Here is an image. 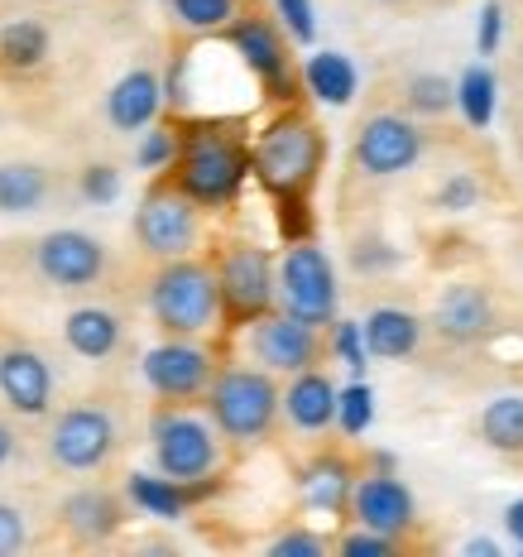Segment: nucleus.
Listing matches in <instances>:
<instances>
[{"instance_id": "37", "label": "nucleus", "mask_w": 523, "mask_h": 557, "mask_svg": "<svg viewBox=\"0 0 523 557\" xmlns=\"http://www.w3.org/2000/svg\"><path fill=\"white\" fill-rule=\"evenodd\" d=\"M336 548H341L346 557H389L394 553V539H389V533H375V529L360 524L356 533H346Z\"/></svg>"}, {"instance_id": "13", "label": "nucleus", "mask_w": 523, "mask_h": 557, "mask_svg": "<svg viewBox=\"0 0 523 557\" xmlns=\"http://www.w3.org/2000/svg\"><path fill=\"white\" fill-rule=\"evenodd\" d=\"M250 327V356H254V366L260 370H270V375H298V370H308V366H317V356H322V342H317V332L322 327H308V322H298V318H288L284 308H270V312H260L254 322H246Z\"/></svg>"}, {"instance_id": "20", "label": "nucleus", "mask_w": 523, "mask_h": 557, "mask_svg": "<svg viewBox=\"0 0 523 557\" xmlns=\"http://www.w3.org/2000/svg\"><path fill=\"white\" fill-rule=\"evenodd\" d=\"M63 342H67V351L83 356V361H111L125 342V322L101 304H83L63 318Z\"/></svg>"}, {"instance_id": "8", "label": "nucleus", "mask_w": 523, "mask_h": 557, "mask_svg": "<svg viewBox=\"0 0 523 557\" xmlns=\"http://www.w3.org/2000/svg\"><path fill=\"white\" fill-rule=\"evenodd\" d=\"M29 270L39 274V284L58 288V294H87V288H97L107 278L111 250L91 231L58 226V231H43L29 246Z\"/></svg>"}, {"instance_id": "38", "label": "nucleus", "mask_w": 523, "mask_h": 557, "mask_svg": "<svg viewBox=\"0 0 523 557\" xmlns=\"http://www.w3.org/2000/svg\"><path fill=\"white\" fill-rule=\"evenodd\" d=\"M115 193H121V173H115L111 164L83 169V197H87V202H111Z\"/></svg>"}, {"instance_id": "3", "label": "nucleus", "mask_w": 523, "mask_h": 557, "mask_svg": "<svg viewBox=\"0 0 523 557\" xmlns=\"http://www.w3.org/2000/svg\"><path fill=\"white\" fill-rule=\"evenodd\" d=\"M149 447H154V467L159 475L178 481L192 500H202L216 485L221 471V433L212 418L188 413L183 404H164L149 423Z\"/></svg>"}, {"instance_id": "27", "label": "nucleus", "mask_w": 523, "mask_h": 557, "mask_svg": "<svg viewBox=\"0 0 523 557\" xmlns=\"http://www.w3.org/2000/svg\"><path fill=\"white\" fill-rule=\"evenodd\" d=\"M125 491H130V500L145 509V515H154V519H178L183 509L192 505V495L183 491L178 481H169V475H145V471H135Z\"/></svg>"}, {"instance_id": "28", "label": "nucleus", "mask_w": 523, "mask_h": 557, "mask_svg": "<svg viewBox=\"0 0 523 557\" xmlns=\"http://www.w3.org/2000/svg\"><path fill=\"white\" fill-rule=\"evenodd\" d=\"M481 437L495 451H523V394H499L485 404Z\"/></svg>"}, {"instance_id": "43", "label": "nucleus", "mask_w": 523, "mask_h": 557, "mask_svg": "<svg viewBox=\"0 0 523 557\" xmlns=\"http://www.w3.org/2000/svg\"><path fill=\"white\" fill-rule=\"evenodd\" d=\"M10 457H15V428H10L5 418H0V467H5Z\"/></svg>"}, {"instance_id": "5", "label": "nucleus", "mask_w": 523, "mask_h": 557, "mask_svg": "<svg viewBox=\"0 0 523 557\" xmlns=\"http://www.w3.org/2000/svg\"><path fill=\"white\" fill-rule=\"evenodd\" d=\"M207 418L216 423L221 443H264L278 423V385L260 366H226L207 385Z\"/></svg>"}, {"instance_id": "17", "label": "nucleus", "mask_w": 523, "mask_h": 557, "mask_svg": "<svg viewBox=\"0 0 523 557\" xmlns=\"http://www.w3.org/2000/svg\"><path fill=\"white\" fill-rule=\"evenodd\" d=\"M278 418H288L298 433H327L336 423V385L317 366L288 375V389H278Z\"/></svg>"}, {"instance_id": "26", "label": "nucleus", "mask_w": 523, "mask_h": 557, "mask_svg": "<svg viewBox=\"0 0 523 557\" xmlns=\"http://www.w3.org/2000/svg\"><path fill=\"white\" fill-rule=\"evenodd\" d=\"M49 58V29L39 20H10L0 29V63L15 67V73H29Z\"/></svg>"}, {"instance_id": "34", "label": "nucleus", "mask_w": 523, "mask_h": 557, "mask_svg": "<svg viewBox=\"0 0 523 557\" xmlns=\"http://www.w3.org/2000/svg\"><path fill=\"white\" fill-rule=\"evenodd\" d=\"M29 543V515L20 505L0 500V557H15Z\"/></svg>"}, {"instance_id": "15", "label": "nucleus", "mask_w": 523, "mask_h": 557, "mask_svg": "<svg viewBox=\"0 0 523 557\" xmlns=\"http://www.w3.org/2000/svg\"><path fill=\"white\" fill-rule=\"evenodd\" d=\"M0 399L20 418H43L53 409V366L25 342L0 346Z\"/></svg>"}, {"instance_id": "40", "label": "nucleus", "mask_w": 523, "mask_h": 557, "mask_svg": "<svg viewBox=\"0 0 523 557\" xmlns=\"http://www.w3.org/2000/svg\"><path fill=\"white\" fill-rule=\"evenodd\" d=\"M475 197H481V188H475V183L466 178V173H457V178H451L447 188L437 193V202H441V212H466V207L475 202Z\"/></svg>"}, {"instance_id": "22", "label": "nucleus", "mask_w": 523, "mask_h": 557, "mask_svg": "<svg viewBox=\"0 0 523 557\" xmlns=\"http://www.w3.org/2000/svg\"><path fill=\"white\" fill-rule=\"evenodd\" d=\"M433 322H437V332L447 336V342H481V336L495 327V308H490V298H485L481 288L457 284V288L441 294Z\"/></svg>"}, {"instance_id": "19", "label": "nucleus", "mask_w": 523, "mask_h": 557, "mask_svg": "<svg viewBox=\"0 0 523 557\" xmlns=\"http://www.w3.org/2000/svg\"><path fill=\"white\" fill-rule=\"evenodd\" d=\"M159 111H164V83H159L154 67H130V73L107 91V121L121 135L149 131Z\"/></svg>"}, {"instance_id": "42", "label": "nucleus", "mask_w": 523, "mask_h": 557, "mask_svg": "<svg viewBox=\"0 0 523 557\" xmlns=\"http://www.w3.org/2000/svg\"><path fill=\"white\" fill-rule=\"evenodd\" d=\"M505 524H509V533H514L519 548H523V500H514V505L505 509Z\"/></svg>"}, {"instance_id": "10", "label": "nucleus", "mask_w": 523, "mask_h": 557, "mask_svg": "<svg viewBox=\"0 0 523 557\" xmlns=\"http://www.w3.org/2000/svg\"><path fill=\"white\" fill-rule=\"evenodd\" d=\"M226 44L236 49V58L250 67V77L260 83V91L270 101H294L298 91V67L294 58H288V39L284 29L274 25L270 15H260V10H250V15H240L226 25Z\"/></svg>"}, {"instance_id": "33", "label": "nucleus", "mask_w": 523, "mask_h": 557, "mask_svg": "<svg viewBox=\"0 0 523 557\" xmlns=\"http://www.w3.org/2000/svg\"><path fill=\"white\" fill-rule=\"evenodd\" d=\"M270 557H327V539L312 529H288L270 543Z\"/></svg>"}, {"instance_id": "29", "label": "nucleus", "mask_w": 523, "mask_h": 557, "mask_svg": "<svg viewBox=\"0 0 523 557\" xmlns=\"http://www.w3.org/2000/svg\"><path fill=\"white\" fill-rule=\"evenodd\" d=\"M457 107L461 115L475 125V131H485V125L495 121V73L490 67H466L461 73V83H457Z\"/></svg>"}, {"instance_id": "6", "label": "nucleus", "mask_w": 523, "mask_h": 557, "mask_svg": "<svg viewBox=\"0 0 523 557\" xmlns=\"http://www.w3.org/2000/svg\"><path fill=\"white\" fill-rule=\"evenodd\" d=\"M43 451L63 475H97L121 451V418L111 404H73L49 423Z\"/></svg>"}, {"instance_id": "11", "label": "nucleus", "mask_w": 523, "mask_h": 557, "mask_svg": "<svg viewBox=\"0 0 523 557\" xmlns=\"http://www.w3.org/2000/svg\"><path fill=\"white\" fill-rule=\"evenodd\" d=\"M202 222H197V202L178 183H154L139 197L135 212V240L149 260H178V255L197 250Z\"/></svg>"}, {"instance_id": "31", "label": "nucleus", "mask_w": 523, "mask_h": 557, "mask_svg": "<svg viewBox=\"0 0 523 557\" xmlns=\"http://www.w3.org/2000/svg\"><path fill=\"white\" fill-rule=\"evenodd\" d=\"M403 101H409V111H418V115H447L457 107V87L441 73H418V77H409V87H403Z\"/></svg>"}, {"instance_id": "2", "label": "nucleus", "mask_w": 523, "mask_h": 557, "mask_svg": "<svg viewBox=\"0 0 523 557\" xmlns=\"http://www.w3.org/2000/svg\"><path fill=\"white\" fill-rule=\"evenodd\" d=\"M173 183L197 207H231L250 178V145L236 121H192L178 131L173 154Z\"/></svg>"}, {"instance_id": "44", "label": "nucleus", "mask_w": 523, "mask_h": 557, "mask_svg": "<svg viewBox=\"0 0 523 557\" xmlns=\"http://www.w3.org/2000/svg\"><path fill=\"white\" fill-rule=\"evenodd\" d=\"M466 553H475V557H495L499 548H495L490 539H471V543H466Z\"/></svg>"}, {"instance_id": "24", "label": "nucleus", "mask_w": 523, "mask_h": 557, "mask_svg": "<svg viewBox=\"0 0 523 557\" xmlns=\"http://www.w3.org/2000/svg\"><path fill=\"white\" fill-rule=\"evenodd\" d=\"M351 485H356V475L341 457H317L303 471V481H298V495H303V505L317 509V515H341V509L351 505Z\"/></svg>"}, {"instance_id": "4", "label": "nucleus", "mask_w": 523, "mask_h": 557, "mask_svg": "<svg viewBox=\"0 0 523 557\" xmlns=\"http://www.w3.org/2000/svg\"><path fill=\"white\" fill-rule=\"evenodd\" d=\"M149 312L164 336H207L221 322L216 270L192 255L159 260V274L149 278Z\"/></svg>"}, {"instance_id": "39", "label": "nucleus", "mask_w": 523, "mask_h": 557, "mask_svg": "<svg viewBox=\"0 0 523 557\" xmlns=\"http://www.w3.org/2000/svg\"><path fill=\"white\" fill-rule=\"evenodd\" d=\"M336 351H341V361L356 370H365V342H360V327L356 322H336Z\"/></svg>"}, {"instance_id": "25", "label": "nucleus", "mask_w": 523, "mask_h": 557, "mask_svg": "<svg viewBox=\"0 0 523 557\" xmlns=\"http://www.w3.org/2000/svg\"><path fill=\"white\" fill-rule=\"evenodd\" d=\"M303 83L317 101H327V107H351L356 97V67L346 53H312L308 67H303Z\"/></svg>"}, {"instance_id": "9", "label": "nucleus", "mask_w": 523, "mask_h": 557, "mask_svg": "<svg viewBox=\"0 0 523 557\" xmlns=\"http://www.w3.org/2000/svg\"><path fill=\"white\" fill-rule=\"evenodd\" d=\"M212 270L221 288V318L246 327L274 308V255L260 240H226Z\"/></svg>"}, {"instance_id": "18", "label": "nucleus", "mask_w": 523, "mask_h": 557, "mask_svg": "<svg viewBox=\"0 0 523 557\" xmlns=\"http://www.w3.org/2000/svg\"><path fill=\"white\" fill-rule=\"evenodd\" d=\"M58 519H63L67 539L83 543V548H97V543H107L121 533L125 524V509L115 500L111 491H101V485H83V491H73L58 509Z\"/></svg>"}, {"instance_id": "32", "label": "nucleus", "mask_w": 523, "mask_h": 557, "mask_svg": "<svg viewBox=\"0 0 523 557\" xmlns=\"http://www.w3.org/2000/svg\"><path fill=\"white\" fill-rule=\"evenodd\" d=\"M375 394H370V385H351V389H336V423L346 428L351 437H360L370 428V418H375Z\"/></svg>"}, {"instance_id": "36", "label": "nucleus", "mask_w": 523, "mask_h": 557, "mask_svg": "<svg viewBox=\"0 0 523 557\" xmlns=\"http://www.w3.org/2000/svg\"><path fill=\"white\" fill-rule=\"evenodd\" d=\"M173 154H178V131H149L135 159H139V169H169Z\"/></svg>"}, {"instance_id": "21", "label": "nucleus", "mask_w": 523, "mask_h": 557, "mask_svg": "<svg viewBox=\"0 0 523 557\" xmlns=\"http://www.w3.org/2000/svg\"><path fill=\"white\" fill-rule=\"evenodd\" d=\"M53 202V173L34 159H0V216H34Z\"/></svg>"}, {"instance_id": "35", "label": "nucleus", "mask_w": 523, "mask_h": 557, "mask_svg": "<svg viewBox=\"0 0 523 557\" xmlns=\"http://www.w3.org/2000/svg\"><path fill=\"white\" fill-rule=\"evenodd\" d=\"M278 20H284V29L294 34L298 44H312L317 39V15H312V0H274Z\"/></svg>"}, {"instance_id": "23", "label": "nucleus", "mask_w": 523, "mask_h": 557, "mask_svg": "<svg viewBox=\"0 0 523 557\" xmlns=\"http://www.w3.org/2000/svg\"><path fill=\"white\" fill-rule=\"evenodd\" d=\"M360 342H365V351L379 356V361H403V356H413L418 342H423V322L403 308H375L365 318V327H360Z\"/></svg>"}, {"instance_id": "16", "label": "nucleus", "mask_w": 523, "mask_h": 557, "mask_svg": "<svg viewBox=\"0 0 523 557\" xmlns=\"http://www.w3.org/2000/svg\"><path fill=\"white\" fill-rule=\"evenodd\" d=\"M351 509H356V524L389 533V539H399V533L413 529V495H409V485L389 471L356 481L351 485Z\"/></svg>"}, {"instance_id": "1", "label": "nucleus", "mask_w": 523, "mask_h": 557, "mask_svg": "<svg viewBox=\"0 0 523 557\" xmlns=\"http://www.w3.org/2000/svg\"><path fill=\"white\" fill-rule=\"evenodd\" d=\"M322 154H327V139H322L317 121H312L308 111H294V107L284 115H274V121L260 131V139L250 145V173L278 202L288 240L308 236L303 212H308V193L317 188Z\"/></svg>"}, {"instance_id": "12", "label": "nucleus", "mask_w": 523, "mask_h": 557, "mask_svg": "<svg viewBox=\"0 0 523 557\" xmlns=\"http://www.w3.org/2000/svg\"><path fill=\"white\" fill-rule=\"evenodd\" d=\"M139 370H145V385L164 404H192L212 385L216 361L207 346H197V336H169L154 351H145V366Z\"/></svg>"}, {"instance_id": "7", "label": "nucleus", "mask_w": 523, "mask_h": 557, "mask_svg": "<svg viewBox=\"0 0 523 557\" xmlns=\"http://www.w3.org/2000/svg\"><path fill=\"white\" fill-rule=\"evenodd\" d=\"M274 304L288 318L308 322V327H332L336 322V270L327 250L312 240H294L274 270Z\"/></svg>"}, {"instance_id": "41", "label": "nucleus", "mask_w": 523, "mask_h": 557, "mask_svg": "<svg viewBox=\"0 0 523 557\" xmlns=\"http://www.w3.org/2000/svg\"><path fill=\"white\" fill-rule=\"evenodd\" d=\"M481 53H495V44H499V0H490V5L481 10Z\"/></svg>"}, {"instance_id": "14", "label": "nucleus", "mask_w": 523, "mask_h": 557, "mask_svg": "<svg viewBox=\"0 0 523 557\" xmlns=\"http://www.w3.org/2000/svg\"><path fill=\"white\" fill-rule=\"evenodd\" d=\"M351 154H356V169L365 173V178H394V173L418 164V154H423V131H418L409 115L379 111L356 131Z\"/></svg>"}, {"instance_id": "30", "label": "nucleus", "mask_w": 523, "mask_h": 557, "mask_svg": "<svg viewBox=\"0 0 523 557\" xmlns=\"http://www.w3.org/2000/svg\"><path fill=\"white\" fill-rule=\"evenodd\" d=\"M173 20L192 34H212V29H226L236 20V0H169Z\"/></svg>"}]
</instances>
